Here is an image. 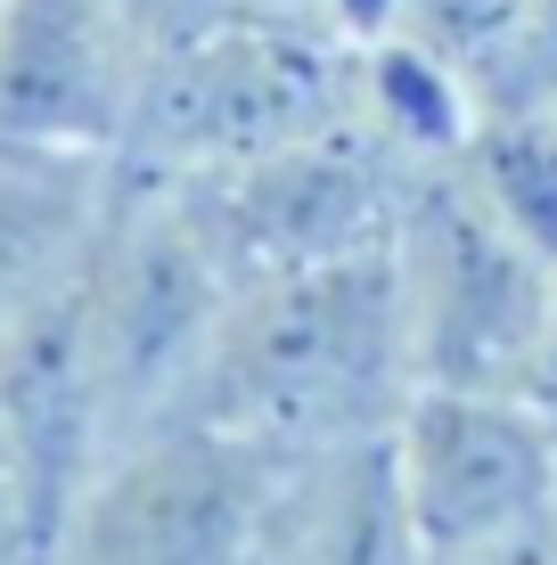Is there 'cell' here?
Wrapping results in <instances>:
<instances>
[{"instance_id": "obj_1", "label": "cell", "mask_w": 557, "mask_h": 565, "mask_svg": "<svg viewBox=\"0 0 557 565\" xmlns=\"http://www.w3.org/2000/svg\"><path fill=\"white\" fill-rule=\"evenodd\" d=\"M410 394L418 369L401 337L394 263L377 246V255L238 279L172 418H205L238 443L296 459L329 451V443L394 435Z\"/></svg>"}, {"instance_id": "obj_2", "label": "cell", "mask_w": 557, "mask_h": 565, "mask_svg": "<svg viewBox=\"0 0 557 565\" xmlns=\"http://www.w3.org/2000/svg\"><path fill=\"white\" fill-rule=\"evenodd\" d=\"M229 287L238 279L181 189L140 164L115 172V205L74 279V344H83L115 451L189 402V377L229 311Z\"/></svg>"}, {"instance_id": "obj_3", "label": "cell", "mask_w": 557, "mask_h": 565, "mask_svg": "<svg viewBox=\"0 0 557 565\" xmlns=\"http://www.w3.org/2000/svg\"><path fill=\"white\" fill-rule=\"evenodd\" d=\"M353 124V50L263 9H229L214 33L148 66L124 164L197 181Z\"/></svg>"}, {"instance_id": "obj_4", "label": "cell", "mask_w": 557, "mask_h": 565, "mask_svg": "<svg viewBox=\"0 0 557 565\" xmlns=\"http://www.w3.org/2000/svg\"><path fill=\"white\" fill-rule=\"evenodd\" d=\"M386 263L418 385L525 394L533 344L557 303V270L492 222L484 198L459 181V164H410Z\"/></svg>"}, {"instance_id": "obj_5", "label": "cell", "mask_w": 557, "mask_h": 565, "mask_svg": "<svg viewBox=\"0 0 557 565\" xmlns=\"http://www.w3.org/2000/svg\"><path fill=\"white\" fill-rule=\"evenodd\" d=\"M386 451L427 565H468L549 524L557 509V418L525 394L418 385L401 402Z\"/></svg>"}, {"instance_id": "obj_6", "label": "cell", "mask_w": 557, "mask_h": 565, "mask_svg": "<svg viewBox=\"0 0 557 565\" xmlns=\"http://www.w3.org/2000/svg\"><path fill=\"white\" fill-rule=\"evenodd\" d=\"M271 476L279 451L205 418H164L107 451L57 550L74 565H246Z\"/></svg>"}, {"instance_id": "obj_7", "label": "cell", "mask_w": 557, "mask_h": 565, "mask_svg": "<svg viewBox=\"0 0 557 565\" xmlns=\"http://www.w3.org/2000/svg\"><path fill=\"white\" fill-rule=\"evenodd\" d=\"M401 181H410L401 156H386L361 124H336L279 156L197 172V181H172V189L189 198L197 230L229 263V279H271V270L377 255L394 238Z\"/></svg>"}, {"instance_id": "obj_8", "label": "cell", "mask_w": 557, "mask_h": 565, "mask_svg": "<svg viewBox=\"0 0 557 565\" xmlns=\"http://www.w3.org/2000/svg\"><path fill=\"white\" fill-rule=\"evenodd\" d=\"M148 66L124 0H0V140L124 164Z\"/></svg>"}, {"instance_id": "obj_9", "label": "cell", "mask_w": 557, "mask_h": 565, "mask_svg": "<svg viewBox=\"0 0 557 565\" xmlns=\"http://www.w3.org/2000/svg\"><path fill=\"white\" fill-rule=\"evenodd\" d=\"M115 156L0 140V361L83 279L90 238L115 205Z\"/></svg>"}, {"instance_id": "obj_10", "label": "cell", "mask_w": 557, "mask_h": 565, "mask_svg": "<svg viewBox=\"0 0 557 565\" xmlns=\"http://www.w3.org/2000/svg\"><path fill=\"white\" fill-rule=\"evenodd\" d=\"M246 565H427L386 435L279 459Z\"/></svg>"}, {"instance_id": "obj_11", "label": "cell", "mask_w": 557, "mask_h": 565, "mask_svg": "<svg viewBox=\"0 0 557 565\" xmlns=\"http://www.w3.org/2000/svg\"><path fill=\"white\" fill-rule=\"evenodd\" d=\"M353 124L401 164H451L468 131L484 124V90L451 57L386 33V42L353 50Z\"/></svg>"}, {"instance_id": "obj_12", "label": "cell", "mask_w": 557, "mask_h": 565, "mask_svg": "<svg viewBox=\"0 0 557 565\" xmlns=\"http://www.w3.org/2000/svg\"><path fill=\"white\" fill-rule=\"evenodd\" d=\"M451 164L484 198L492 222L557 270V107H525V99L484 107V124L468 131Z\"/></svg>"}, {"instance_id": "obj_13", "label": "cell", "mask_w": 557, "mask_h": 565, "mask_svg": "<svg viewBox=\"0 0 557 565\" xmlns=\"http://www.w3.org/2000/svg\"><path fill=\"white\" fill-rule=\"evenodd\" d=\"M401 42L451 57L484 107L516 99V74H525V33H533V0H401Z\"/></svg>"}, {"instance_id": "obj_14", "label": "cell", "mask_w": 557, "mask_h": 565, "mask_svg": "<svg viewBox=\"0 0 557 565\" xmlns=\"http://www.w3.org/2000/svg\"><path fill=\"white\" fill-rule=\"evenodd\" d=\"M238 9L312 25V33H329V42H344V50H369V42H386V33L401 25V0H238Z\"/></svg>"}, {"instance_id": "obj_15", "label": "cell", "mask_w": 557, "mask_h": 565, "mask_svg": "<svg viewBox=\"0 0 557 565\" xmlns=\"http://www.w3.org/2000/svg\"><path fill=\"white\" fill-rule=\"evenodd\" d=\"M0 565H33V509H25V467H17L9 418H0Z\"/></svg>"}, {"instance_id": "obj_16", "label": "cell", "mask_w": 557, "mask_h": 565, "mask_svg": "<svg viewBox=\"0 0 557 565\" xmlns=\"http://www.w3.org/2000/svg\"><path fill=\"white\" fill-rule=\"evenodd\" d=\"M525 107H557V0H533V33H525V74H516Z\"/></svg>"}, {"instance_id": "obj_17", "label": "cell", "mask_w": 557, "mask_h": 565, "mask_svg": "<svg viewBox=\"0 0 557 565\" xmlns=\"http://www.w3.org/2000/svg\"><path fill=\"white\" fill-rule=\"evenodd\" d=\"M525 402H542V411L557 418V303L542 320V344H533V369H525Z\"/></svg>"}, {"instance_id": "obj_18", "label": "cell", "mask_w": 557, "mask_h": 565, "mask_svg": "<svg viewBox=\"0 0 557 565\" xmlns=\"http://www.w3.org/2000/svg\"><path fill=\"white\" fill-rule=\"evenodd\" d=\"M468 565H557V541H549V524H533V533H516V541H501V550H484Z\"/></svg>"}, {"instance_id": "obj_19", "label": "cell", "mask_w": 557, "mask_h": 565, "mask_svg": "<svg viewBox=\"0 0 557 565\" xmlns=\"http://www.w3.org/2000/svg\"><path fill=\"white\" fill-rule=\"evenodd\" d=\"M33 565H74V557H66V550H50V557H33Z\"/></svg>"}, {"instance_id": "obj_20", "label": "cell", "mask_w": 557, "mask_h": 565, "mask_svg": "<svg viewBox=\"0 0 557 565\" xmlns=\"http://www.w3.org/2000/svg\"><path fill=\"white\" fill-rule=\"evenodd\" d=\"M549 541H557V509H549Z\"/></svg>"}]
</instances>
